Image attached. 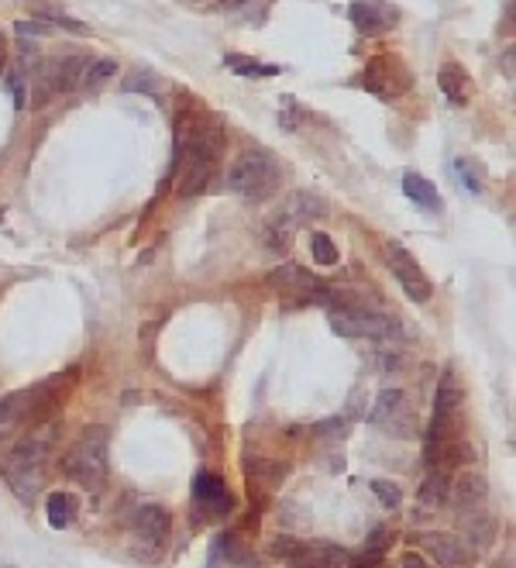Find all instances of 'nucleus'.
Returning <instances> with one entry per match:
<instances>
[{"mask_svg":"<svg viewBox=\"0 0 516 568\" xmlns=\"http://www.w3.org/2000/svg\"><path fill=\"white\" fill-rule=\"evenodd\" d=\"M224 66H228L231 73H238V76H279V73H283V66H269V62L241 56V52H228V56H224Z\"/></svg>","mask_w":516,"mask_h":568,"instance_id":"24","label":"nucleus"},{"mask_svg":"<svg viewBox=\"0 0 516 568\" xmlns=\"http://www.w3.org/2000/svg\"><path fill=\"white\" fill-rule=\"evenodd\" d=\"M331 331L341 338H393L396 321L386 314H372L351 300L344 307H331Z\"/></svg>","mask_w":516,"mask_h":568,"instance_id":"6","label":"nucleus"},{"mask_svg":"<svg viewBox=\"0 0 516 568\" xmlns=\"http://www.w3.org/2000/svg\"><path fill=\"white\" fill-rule=\"evenodd\" d=\"M224 183H228L234 197L262 204V200H269L272 193L279 190V183H283V166H279V159L269 149H248L245 155L234 159Z\"/></svg>","mask_w":516,"mask_h":568,"instance_id":"3","label":"nucleus"},{"mask_svg":"<svg viewBox=\"0 0 516 568\" xmlns=\"http://www.w3.org/2000/svg\"><path fill=\"white\" fill-rule=\"evenodd\" d=\"M455 173L461 176V183H465V190H468V193H482L479 169H475L468 159H458V162H455Z\"/></svg>","mask_w":516,"mask_h":568,"instance_id":"28","label":"nucleus"},{"mask_svg":"<svg viewBox=\"0 0 516 568\" xmlns=\"http://www.w3.org/2000/svg\"><path fill=\"white\" fill-rule=\"evenodd\" d=\"M403 568H434V565L424 562V558H417V555H406L403 558Z\"/></svg>","mask_w":516,"mask_h":568,"instance_id":"33","label":"nucleus"},{"mask_svg":"<svg viewBox=\"0 0 516 568\" xmlns=\"http://www.w3.org/2000/svg\"><path fill=\"white\" fill-rule=\"evenodd\" d=\"M117 73V62L114 59H100V62H86L83 76H80V87L83 90H97L100 83H107Z\"/></svg>","mask_w":516,"mask_h":568,"instance_id":"25","label":"nucleus"},{"mask_svg":"<svg viewBox=\"0 0 516 568\" xmlns=\"http://www.w3.org/2000/svg\"><path fill=\"white\" fill-rule=\"evenodd\" d=\"M348 18L358 28V35L365 38H379L400 25V11L389 0H351Z\"/></svg>","mask_w":516,"mask_h":568,"instance_id":"13","label":"nucleus"},{"mask_svg":"<svg viewBox=\"0 0 516 568\" xmlns=\"http://www.w3.org/2000/svg\"><path fill=\"white\" fill-rule=\"evenodd\" d=\"M437 87H441V93L448 97V104H455V107H465L468 100H472V90H475L468 69L455 59L441 62V69H437Z\"/></svg>","mask_w":516,"mask_h":568,"instance_id":"18","label":"nucleus"},{"mask_svg":"<svg viewBox=\"0 0 516 568\" xmlns=\"http://www.w3.org/2000/svg\"><path fill=\"white\" fill-rule=\"evenodd\" d=\"M86 62H90L86 56H66V59H56V62H49V66L38 69L35 87H31V93H35V107H45L49 100H56L62 93L80 87Z\"/></svg>","mask_w":516,"mask_h":568,"instance_id":"8","label":"nucleus"},{"mask_svg":"<svg viewBox=\"0 0 516 568\" xmlns=\"http://www.w3.org/2000/svg\"><path fill=\"white\" fill-rule=\"evenodd\" d=\"M269 286H276V290H300L303 297H317V290L324 283H317L314 276H310L307 269L293 266V262H286V266L272 269L269 272Z\"/></svg>","mask_w":516,"mask_h":568,"instance_id":"19","label":"nucleus"},{"mask_svg":"<svg viewBox=\"0 0 516 568\" xmlns=\"http://www.w3.org/2000/svg\"><path fill=\"white\" fill-rule=\"evenodd\" d=\"M193 503H197L200 510L214 513V517H224V513L234 510V496L228 482L210 469H200L197 476H193Z\"/></svg>","mask_w":516,"mask_h":568,"instance_id":"15","label":"nucleus"},{"mask_svg":"<svg viewBox=\"0 0 516 568\" xmlns=\"http://www.w3.org/2000/svg\"><path fill=\"white\" fill-rule=\"evenodd\" d=\"M403 193L413 200L417 207L424 210H441V193H437V186L427 180V176L420 173H406L403 176Z\"/></svg>","mask_w":516,"mask_h":568,"instance_id":"21","label":"nucleus"},{"mask_svg":"<svg viewBox=\"0 0 516 568\" xmlns=\"http://www.w3.org/2000/svg\"><path fill=\"white\" fill-rule=\"evenodd\" d=\"M14 31H18L21 38H31V35H49V25H45V21H18V25H14Z\"/></svg>","mask_w":516,"mask_h":568,"instance_id":"30","label":"nucleus"},{"mask_svg":"<svg viewBox=\"0 0 516 568\" xmlns=\"http://www.w3.org/2000/svg\"><path fill=\"white\" fill-rule=\"evenodd\" d=\"M358 87L375 93L379 100H396L410 90V73H406L403 59L396 56H375L365 62V69L358 73Z\"/></svg>","mask_w":516,"mask_h":568,"instance_id":"7","label":"nucleus"},{"mask_svg":"<svg viewBox=\"0 0 516 568\" xmlns=\"http://www.w3.org/2000/svg\"><path fill=\"white\" fill-rule=\"evenodd\" d=\"M310 252H314V259L320 262V266H334V262L341 259L338 245H334V241L327 238L324 231H314V235H310Z\"/></svg>","mask_w":516,"mask_h":568,"instance_id":"26","label":"nucleus"},{"mask_svg":"<svg viewBox=\"0 0 516 568\" xmlns=\"http://www.w3.org/2000/svg\"><path fill=\"white\" fill-rule=\"evenodd\" d=\"M80 383V369H66L59 376H49L42 383L7 393L0 400V431H14V427H35L45 420H56V414L66 407L69 393Z\"/></svg>","mask_w":516,"mask_h":568,"instance_id":"1","label":"nucleus"},{"mask_svg":"<svg viewBox=\"0 0 516 568\" xmlns=\"http://www.w3.org/2000/svg\"><path fill=\"white\" fill-rule=\"evenodd\" d=\"M0 445H4V431H0Z\"/></svg>","mask_w":516,"mask_h":568,"instance_id":"36","label":"nucleus"},{"mask_svg":"<svg viewBox=\"0 0 516 568\" xmlns=\"http://www.w3.org/2000/svg\"><path fill=\"white\" fill-rule=\"evenodd\" d=\"M448 493H451V476H444V472H427V479L420 482L417 489V500L430 510H441L448 507Z\"/></svg>","mask_w":516,"mask_h":568,"instance_id":"22","label":"nucleus"},{"mask_svg":"<svg viewBox=\"0 0 516 568\" xmlns=\"http://www.w3.org/2000/svg\"><path fill=\"white\" fill-rule=\"evenodd\" d=\"M276 555H283V562L289 568H348L351 565L348 551L338 548V544H324V541H310V544L279 541Z\"/></svg>","mask_w":516,"mask_h":568,"instance_id":"11","label":"nucleus"},{"mask_svg":"<svg viewBox=\"0 0 516 568\" xmlns=\"http://www.w3.org/2000/svg\"><path fill=\"white\" fill-rule=\"evenodd\" d=\"M324 214H327L324 197H317V193H310V190L289 193L283 200V207H279L276 214L269 217V224H265V241H269L276 252H283L303 224L317 221V217H324Z\"/></svg>","mask_w":516,"mask_h":568,"instance_id":"5","label":"nucleus"},{"mask_svg":"<svg viewBox=\"0 0 516 568\" xmlns=\"http://www.w3.org/2000/svg\"><path fill=\"white\" fill-rule=\"evenodd\" d=\"M62 476L80 482L86 489H100L107 479V431L104 427H93L86 431L73 448L62 455L59 462Z\"/></svg>","mask_w":516,"mask_h":568,"instance_id":"4","label":"nucleus"},{"mask_svg":"<svg viewBox=\"0 0 516 568\" xmlns=\"http://www.w3.org/2000/svg\"><path fill=\"white\" fill-rule=\"evenodd\" d=\"M4 62H7V45H4V35H0V73H4Z\"/></svg>","mask_w":516,"mask_h":568,"instance_id":"34","label":"nucleus"},{"mask_svg":"<svg viewBox=\"0 0 516 568\" xmlns=\"http://www.w3.org/2000/svg\"><path fill=\"white\" fill-rule=\"evenodd\" d=\"M11 93H14V104H18V107H25L28 104V100H25V83H21V76L18 73H11Z\"/></svg>","mask_w":516,"mask_h":568,"instance_id":"32","label":"nucleus"},{"mask_svg":"<svg viewBox=\"0 0 516 568\" xmlns=\"http://www.w3.org/2000/svg\"><path fill=\"white\" fill-rule=\"evenodd\" d=\"M369 489L375 496H379V503L382 507H389V510H396L403 503V493H400V486H393V482H386V479H372L369 482Z\"/></svg>","mask_w":516,"mask_h":568,"instance_id":"27","label":"nucleus"},{"mask_svg":"<svg viewBox=\"0 0 516 568\" xmlns=\"http://www.w3.org/2000/svg\"><path fill=\"white\" fill-rule=\"evenodd\" d=\"M56 445V420L28 427V434L7 451L4 462V482L11 486V493L25 503H35V496L45 486V469H49V455Z\"/></svg>","mask_w":516,"mask_h":568,"instance_id":"2","label":"nucleus"},{"mask_svg":"<svg viewBox=\"0 0 516 568\" xmlns=\"http://www.w3.org/2000/svg\"><path fill=\"white\" fill-rule=\"evenodd\" d=\"M45 517H49V527L66 531V527H73L76 517H80V500H76L73 493H49V500H45Z\"/></svg>","mask_w":516,"mask_h":568,"instance_id":"20","label":"nucleus"},{"mask_svg":"<svg viewBox=\"0 0 516 568\" xmlns=\"http://www.w3.org/2000/svg\"><path fill=\"white\" fill-rule=\"evenodd\" d=\"M372 424L386 434H396V438H413L420 431L403 389H382L372 407Z\"/></svg>","mask_w":516,"mask_h":568,"instance_id":"9","label":"nucleus"},{"mask_svg":"<svg viewBox=\"0 0 516 568\" xmlns=\"http://www.w3.org/2000/svg\"><path fill=\"white\" fill-rule=\"evenodd\" d=\"M386 262H389V269H393L396 283L403 286V293L413 303H427L430 297H434V286H430L427 272L420 269V262L413 259L403 245H396V241H393V245H389V259Z\"/></svg>","mask_w":516,"mask_h":568,"instance_id":"12","label":"nucleus"},{"mask_svg":"<svg viewBox=\"0 0 516 568\" xmlns=\"http://www.w3.org/2000/svg\"><path fill=\"white\" fill-rule=\"evenodd\" d=\"M465 534H468V548L472 551H486L492 541H496V524L489 517H482V510H475L472 517L465 520Z\"/></svg>","mask_w":516,"mask_h":568,"instance_id":"23","label":"nucleus"},{"mask_svg":"<svg viewBox=\"0 0 516 568\" xmlns=\"http://www.w3.org/2000/svg\"><path fill=\"white\" fill-rule=\"evenodd\" d=\"M420 548L427 551L441 568H468L475 562V551L468 548L458 534H448V531H430V534H420Z\"/></svg>","mask_w":516,"mask_h":568,"instance_id":"14","label":"nucleus"},{"mask_svg":"<svg viewBox=\"0 0 516 568\" xmlns=\"http://www.w3.org/2000/svg\"><path fill=\"white\" fill-rule=\"evenodd\" d=\"M155 90L159 87V76L152 73V69H138V73H131L128 80H124V90L128 93H138V90Z\"/></svg>","mask_w":516,"mask_h":568,"instance_id":"29","label":"nucleus"},{"mask_svg":"<svg viewBox=\"0 0 516 568\" xmlns=\"http://www.w3.org/2000/svg\"><path fill=\"white\" fill-rule=\"evenodd\" d=\"M489 496V486H486V476H479V472H461L458 479H451V493L448 500L455 503L461 513H475L482 510V503H486Z\"/></svg>","mask_w":516,"mask_h":568,"instance_id":"17","label":"nucleus"},{"mask_svg":"<svg viewBox=\"0 0 516 568\" xmlns=\"http://www.w3.org/2000/svg\"><path fill=\"white\" fill-rule=\"evenodd\" d=\"M128 531L135 534L138 544H145V558H155L169 541L172 520L159 503H138L128 517Z\"/></svg>","mask_w":516,"mask_h":568,"instance_id":"10","label":"nucleus"},{"mask_svg":"<svg viewBox=\"0 0 516 568\" xmlns=\"http://www.w3.org/2000/svg\"><path fill=\"white\" fill-rule=\"evenodd\" d=\"M461 403H465V386H461L458 372L448 365V369L441 372V379H437V389H434V414H430V420H458Z\"/></svg>","mask_w":516,"mask_h":568,"instance_id":"16","label":"nucleus"},{"mask_svg":"<svg viewBox=\"0 0 516 568\" xmlns=\"http://www.w3.org/2000/svg\"><path fill=\"white\" fill-rule=\"evenodd\" d=\"M279 118H283L286 128H296V118H300V111H296L293 100H283V111H279Z\"/></svg>","mask_w":516,"mask_h":568,"instance_id":"31","label":"nucleus"},{"mask_svg":"<svg viewBox=\"0 0 516 568\" xmlns=\"http://www.w3.org/2000/svg\"><path fill=\"white\" fill-rule=\"evenodd\" d=\"M506 76H510V80H513V49L506 52Z\"/></svg>","mask_w":516,"mask_h":568,"instance_id":"35","label":"nucleus"}]
</instances>
